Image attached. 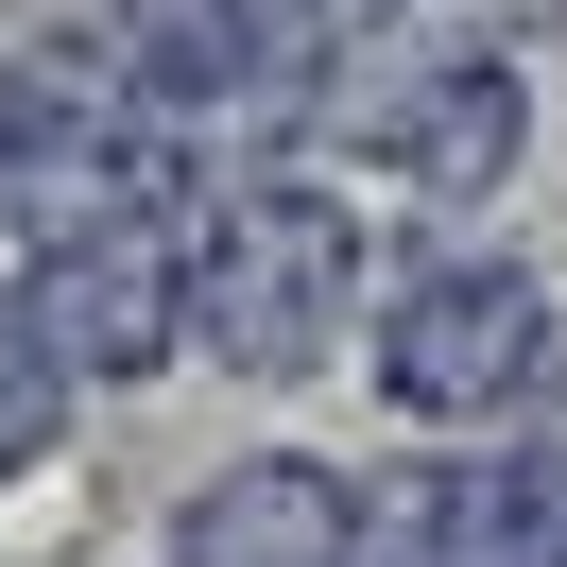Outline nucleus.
Listing matches in <instances>:
<instances>
[{
  "label": "nucleus",
  "instance_id": "nucleus-4",
  "mask_svg": "<svg viewBox=\"0 0 567 567\" xmlns=\"http://www.w3.org/2000/svg\"><path fill=\"white\" fill-rule=\"evenodd\" d=\"M395 155H413V189H430V207H482V189H498V155H516V86H498V70L430 86V104L395 121Z\"/></svg>",
  "mask_w": 567,
  "mask_h": 567
},
{
  "label": "nucleus",
  "instance_id": "nucleus-5",
  "mask_svg": "<svg viewBox=\"0 0 567 567\" xmlns=\"http://www.w3.org/2000/svg\"><path fill=\"white\" fill-rule=\"evenodd\" d=\"M70 310H86V344H104V361H155V344L189 327V276L155 292V241H86V258H70Z\"/></svg>",
  "mask_w": 567,
  "mask_h": 567
},
{
  "label": "nucleus",
  "instance_id": "nucleus-6",
  "mask_svg": "<svg viewBox=\"0 0 567 567\" xmlns=\"http://www.w3.org/2000/svg\"><path fill=\"white\" fill-rule=\"evenodd\" d=\"M241 18H276V0H241Z\"/></svg>",
  "mask_w": 567,
  "mask_h": 567
},
{
  "label": "nucleus",
  "instance_id": "nucleus-3",
  "mask_svg": "<svg viewBox=\"0 0 567 567\" xmlns=\"http://www.w3.org/2000/svg\"><path fill=\"white\" fill-rule=\"evenodd\" d=\"M344 516L361 498L327 464H224L189 498V567H344Z\"/></svg>",
  "mask_w": 567,
  "mask_h": 567
},
{
  "label": "nucleus",
  "instance_id": "nucleus-2",
  "mask_svg": "<svg viewBox=\"0 0 567 567\" xmlns=\"http://www.w3.org/2000/svg\"><path fill=\"white\" fill-rule=\"evenodd\" d=\"M533 344H550V292L516 258H447V276H413L379 310L395 413H498V395H533Z\"/></svg>",
  "mask_w": 567,
  "mask_h": 567
},
{
  "label": "nucleus",
  "instance_id": "nucleus-1",
  "mask_svg": "<svg viewBox=\"0 0 567 567\" xmlns=\"http://www.w3.org/2000/svg\"><path fill=\"white\" fill-rule=\"evenodd\" d=\"M344 207H310V189H241L224 207V241L189 258V327H207L224 361H258V379H292V361L344 327Z\"/></svg>",
  "mask_w": 567,
  "mask_h": 567
}]
</instances>
